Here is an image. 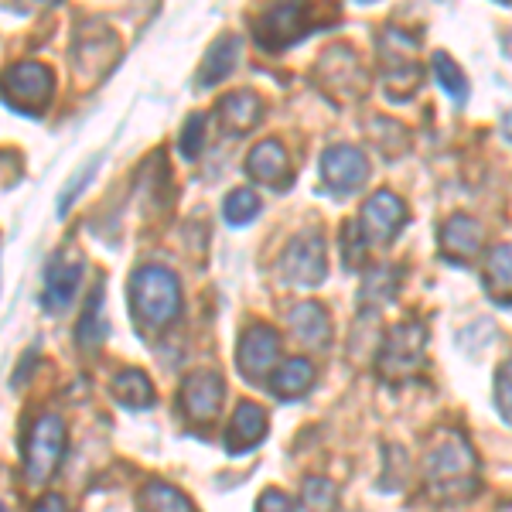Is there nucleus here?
<instances>
[{"mask_svg":"<svg viewBox=\"0 0 512 512\" xmlns=\"http://www.w3.org/2000/svg\"><path fill=\"white\" fill-rule=\"evenodd\" d=\"M318 82L325 89H332L335 96H349L355 99L366 89V69H362L359 55L352 52V48H328L325 55H321L318 62Z\"/></svg>","mask_w":512,"mask_h":512,"instance_id":"13","label":"nucleus"},{"mask_svg":"<svg viewBox=\"0 0 512 512\" xmlns=\"http://www.w3.org/2000/svg\"><path fill=\"white\" fill-rule=\"evenodd\" d=\"M287 328H291L297 342H304L308 349H325L328 338H332V318H328V311L315 301H304V304H297V308H291Z\"/></svg>","mask_w":512,"mask_h":512,"instance_id":"19","label":"nucleus"},{"mask_svg":"<svg viewBox=\"0 0 512 512\" xmlns=\"http://www.w3.org/2000/svg\"><path fill=\"white\" fill-rule=\"evenodd\" d=\"M263 437H267V414H263V407H256L250 400L236 403L233 420L226 427V451L250 454Z\"/></svg>","mask_w":512,"mask_h":512,"instance_id":"16","label":"nucleus"},{"mask_svg":"<svg viewBox=\"0 0 512 512\" xmlns=\"http://www.w3.org/2000/svg\"><path fill=\"white\" fill-rule=\"evenodd\" d=\"M106 311H103V284H96V291L89 294L86 311H82L79 325H76V342L82 352H96L106 342Z\"/></svg>","mask_w":512,"mask_h":512,"instance_id":"23","label":"nucleus"},{"mask_svg":"<svg viewBox=\"0 0 512 512\" xmlns=\"http://www.w3.org/2000/svg\"><path fill=\"white\" fill-rule=\"evenodd\" d=\"M11 4L18 7L21 14H31V11H45V7L62 4V0H11Z\"/></svg>","mask_w":512,"mask_h":512,"instance_id":"35","label":"nucleus"},{"mask_svg":"<svg viewBox=\"0 0 512 512\" xmlns=\"http://www.w3.org/2000/svg\"><path fill=\"white\" fill-rule=\"evenodd\" d=\"M130 315L140 332H164L181 315V284L161 263L137 267L130 277Z\"/></svg>","mask_w":512,"mask_h":512,"instance_id":"2","label":"nucleus"},{"mask_svg":"<svg viewBox=\"0 0 512 512\" xmlns=\"http://www.w3.org/2000/svg\"><path fill=\"white\" fill-rule=\"evenodd\" d=\"M482 243H485V229L478 219L458 212V216H451L448 222H444L441 250L448 253V260L451 256L454 260H472V256H478V250H482Z\"/></svg>","mask_w":512,"mask_h":512,"instance_id":"18","label":"nucleus"},{"mask_svg":"<svg viewBox=\"0 0 512 512\" xmlns=\"http://www.w3.org/2000/svg\"><path fill=\"white\" fill-rule=\"evenodd\" d=\"M304 509L308 512H338V485L328 478H308L304 482Z\"/></svg>","mask_w":512,"mask_h":512,"instance_id":"28","label":"nucleus"},{"mask_svg":"<svg viewBox=\"0 0 512 512\" xmlns=\"http://www.w3.org/2000/svg\"><path fill=\"white\" fill-rule=\"evenodd\" d=\"M256 512H297V502L287 492L267 489V492H260V499H256Z\"/></svg>","mask_w":512,"mask_h":512,"instance_id":"33","label":"nucleus"},{"mask_svg":"<svg viewBox=\"0 0 512 512\" xmlns=\"http://www.w3.org/2000/svg\"><path fill=\"white\" fill-rule=\"evenodd\" d=\"M267 383L277 400H301L315 386V366L308 359H287L274 369V376Z\"/></svg>","mask_w":512,"mask_h":512,"instance_id":"21","label":"nucleus"},{"mask_svg":"<svg viewBox=\"0 0 512 512\" xmlns=\"http://www.w3.org/2000/svg\"><path fill=\"white\" fill-rule=\"evenodd\" d=\"M256 216H260V195L253 188H233V192L222 198V219L233 229L250 226Z\"/></svg>","mask_w":512,"mask_h":512,"instance_id":"26","label":"nucleus"},{"mask_svg":"<svg viewBox=\"0 0 512 512\" xmlns=\"http://www.w3.org/2000/svg\"><path fill=\"white\" fill-rule=\"evenodd\" d=\"M239 55H243V41L236 35H222L209 45V52H205L202 65H198V76L195 82L202 89H212L219 86V82H226L229 76L236 72L239 65Z\"/></svg>","mask_w":512,"mask_h":512,"instance_id":"17","label":"nucleus"},{"mask_svg":"<svg viewBox=\"0 0 512 512\" xmlns=\"http://www.w3.org/2000/svg\"><path fill=\"white\" fill-rule=\"evenodd\" d=\"M219 117L229 134H250L263 117V103L250 89H236L219 99Z\"/></svg>","mask_w":512,"mask_h":512,"instance_id":"20","label":"nucleus"},{"mask_svg":"<svg viewBox=\"0 0 512 512\" xmlns=\"http://www.w3.org/2000/svg\"><path fill=\"white\" fill-rule=\"evenodd\" d=\"M246 175L270 188L291 185V158H287L284 144H280V140H260V144L246 154Z\"/></svg>","mask_w":512,"mask_h":512,"instance_id":"15","label":"nucleus"},{"mask_svg":"<svg viewBox=\"0 0 512 512\" xmlns=\"http://www.w3.org/2000/svg\"><path fill=\"white\" fill-rule=\"evenodd\" d=\"M427 366V328L420 321H403V325L390 328V335L383 338L376 369L390 383H407V379L420 376V369Z\"/></svg>","mask_w":512,"mask_h":512,"instance_id":"4","label":"nucleus"},{"mask_svg":"<svg viewBox=\"0 0 512 512\" xmlns=\"http://www.w3.org/2000/svg\"><path fill=\"white\" fill-rule=\"evenodd\" d=\"M359 222L369 243H390V239L400 236L403 226L410 222L407 202L396 192H390V188H379V192H373L362 202Z\"/></svg>","mask_w":512,"mask_h":512,"instance_id":"12","label":"nucleus"},{"mask_svg":"<svg viewBox=\"0 0 512 512\" xmlns=\"http://www.w3.org/2000/svg\"><path fill=\"white\" fill-rule=\"evenodd\" d=\"M65 454V424L59 417L45 414L31 424L28 437H24V475L28 482H48L52 472L59 468Z\"/></svg>","mask_w":512,"mask_h":512,"instance_id":"8","label":"nucleus"},{"mask_svg":"<svg viewBox=\"0 0 512 512\" xmlns=\"http://www.w3.org/2000/svg\"><path fill=\"white\" fill-rule=\"evenodd\" d=\"M113 396H117V403L127 410L154 407V386H151V379H147V373H140V369H123V373L113 376Z\"/></svg>","mask_w":512,"mask_h":512,"instance_id":"25","label":"nucleus"},{"mask_svg":"<svg viewBox=\"0 0 512 512\" xmlns=\"http://www.w3.org/2000/svg\"><path fill=\"white\" fill-rule=\"evenodd\" d=\"M205 137H209V127H205V117L202 113H192V117L185 120V127H181L178 134V151L185 161H195L198 154H202L205 147Z\"/></svg>","mask_w":512,"mask_h":512,"instance_id":"29","label":"nucleus"},{"mask_svg":"<svg viewBox=\"0 0 512 512\" xmlns=\"http://www.w3.org/2000/svg\"><path fill=\"white\" fill-rule=\"evenodd\" d=\"M277 274L287 287H301V291H311V287H321L328 277V246L325 236L318 229H304L297 233L287 250L280 253Z\"/></svg>","mask_w":512,"mask_h":512,"instance_id":"6","label":"nucleus"},{"mask_svg":"<svg viewBox=\"0 0 512 512\" xmlns=\"http://www.w3.org/2000/svg\"><path fill=\"white\" fill-rule=\"evenodd\" d=\"M277 359H280L277 328L256 321V325H250L243 335H239L236 369H239V376H243L246 383H267V379L274 376V369H277Z\"/></svg>","mask_w":512,"mask_h":512,"instance_id":"9","label":"nucleus"},{"mask_svg":"<svg viewBox=\"0 0 512 512\" xmlns=\"http://www.w3.org/2000/svg\"><path fill=\"white\" fill-rule=\"evenodd\" d=\"M431 65H434V76H437V82H441L444 93H448L454 103H465L468 99V76L461 72V65L454 62L448 52H434Z\"/></svg>","mask_w":512,"mask_h":512,"instance_id":"27","label":"nucleus"},{"mask_svg":"<svg viewBox=\"0 0 512 512\" xmlns=\"http://www.w3.org/2000/svg\"><path fill=\"white\" fill-rule=\"evenodd\" d=\"M222 400H226V383H222L216 369H198V373L185 376V383L178 390L181 414L195 427H209L219 417Z\"/></svg>","mask_w":512,"mask_h":512,"instance_id":"11","label":"nucleus"},{"mask_svg":"<svg viewBox=\"0 0 512 512\" xmlns=\"http://www.w3.org/2000/svg\"><path fill=\"white\" fill-rule=\"evenodd\" d=\"M485 291L495 304H512V243H499L492 246L489 256H485Z\"/></svg>","mask_w":512,"mask_h":512,"instance_id":"22","label":"nucleus"},{"mask_svg":"<svg viewBox=\"0 0 512 512\" xmlns=\"http://www.w3.org/2000/svg\"><path fill=\"white\" fill-rule=\"evenodd\" d=\"M120 59V38L103 21H86L76 31V45H72V65H76L82 82H96L113 69Z\"/></svg>","mask_w":512,"mask_h":512,"instance_id":"7","label":"nucleus"},{"mask_svg":"<svg viewBox=\"0 0 512 512\" xmlns=\"http://www.w3.org/2000/svg\"><path fill=\"white\" fill-rule=\"evenodd\" d=\"M311 28H315L311 0H274L253 21L256 45L267 48V52H284V48L297 45L301 38L311 35Z\"/></svg>","mask_w":512,"mask_h":512,"instance_id":"3","label":"nucleus"},{"mask_svg":"<svg viewBox=\"0 0 512 512\" xmlns=\"http://www.w3.org/2000/svg\"><path fill=\"white\" fill-rule=\"evenodd\" d=\"M99 161H103V158H99V154H96V158H89V161L82 164V168L76 171V175H72L69 185H65L62 192H59V216H65V212H69L72 205H76V198L82 195V188H86V185H89V178L96 175Z\"/></svg>","mask_w":512,"mask_h":512,"instance_id":"30","label":"nucleus"},{"mask_svg":"<svg viewBox=\"0 0 512 512\" xmlns=\"http://www.w3.org/2000/svg\"><path fill=\"white\" fill-rule=\"evenodd\" d=\"M82 270L86 260L76 250H59L52 260L45 263V277H41V304H45L48 315H62L69 311V304L76 301Z\"/></svg>","mask_w":512,"mask_h":512,"instance_id":"10","label":"nucleus"},{"mask_svg":"<svg viewBox=\"0 0 512 512\" xmlns=\"http://www.w3.org/2000/svg\"><path fill=\"white\" fill-rule=\"evenodd\" d=\"M31 512H69V506H65L62 495H41Z\"/></svg>","mask_w":512,"mask_h":512,"instance_id":"34","label":"nucleus"},{"mask_svg":"<svg viewBox=\"0 0 512 512\" xmlns=\"http://www.w3.org/2000/svg\"><path fill=\"white\" fill-rule=\"evenodd\" d=\"M55 99V72L41 62H18L4 72V103L21 117H41Z\"/></svg>","mask_w":512,"mask_h":512,"instance_id":"5","label":"nucleus"},{"mask_svg":"<svg viewBox=\"0 0 512 512\" xmlns=\"http://www.w3.org/2000/svg\"><path fill=\"white\" fill-rule=\"evenodd\" d=\"M321 178L332 192L349 195L355 188L366 185L369 178V158L359 151V147H328L321 154Z\"/></svg>","mask_w":512,"mask_h":512,"instance_id":"14","label":"nucleus"},{"mask_svg":"<svg viewBox=\"0 0 512 512\" xmlns=\"http://www.w3.org/2000/svg\"><path fill=\"white\" fill-rule=\"evenodd\" d=\"M424 489L437 502H465L478 492V458L458 427H437L427 437Z\"/></svg>","mask_w":512,"mask_h":512,"instance_id":"1","label":"nucleus"},{"mask_svg":"<svg viewBox=\"0 0 512 512\" xmlns=\"http://www.w3.org/2000/svg\"><path fill=\"white\" fill-rule=\"evenodd\" d=\"M396 274L390 267H379V270H373L369 274V280H366V291H362V301H390V297L396 294V280H393Z\"/></svg>","mask_w":512,"mask_h":512,"instance_id":"32","label":"nucleus"},{"mask_svg":"<svg viewBox=\"0 0 512 512\" xmlns=\"http://www.w3.org/2000/svg\"><path fill=\"white\" fill-rule=\"evenodd\" d=\"M140 512H198L195 502L175 485L151 478V482L140 489Z\"/></svg>","mask_w":512,"mask_h":512,"instance_id":"24","label":"nucleus"},{"mask_svg":"<svg viewBox=\"0 0 512 512\" xmlns=\"http://www.w3.org/2000/svg\"><path fill=\"white\" fill-rule=\"evenodd\" d=\"M495 407H499L502 420L512 427V355L495 373Z\"/></svg>","mask_w":512,"mask_h":512,"instance_id":"31","label":"nucleus"}]
</instances>
